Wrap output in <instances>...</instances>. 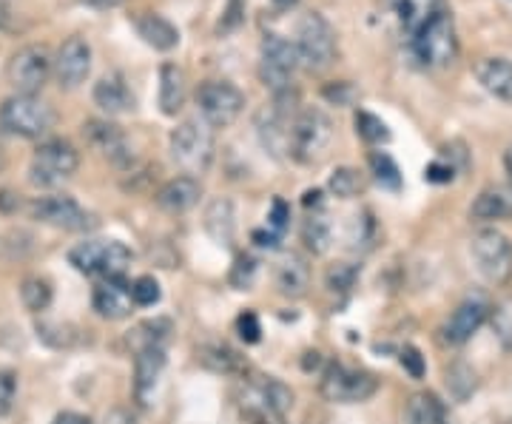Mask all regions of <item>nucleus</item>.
I'll return each mask as SVG.
<instances>
[{
  "mask_svg": "<svg viewBox=\"0 0 512 424\" xmlns=\"http://www.w3.org/2000/svg\"><path fill=\"white\" fill-rule=\"evenodd\" d=\"M333 120L328 117V111L322 109H302L296 114L291 126V154L299 166H316L328 157L330 146H333Z\"/></svg>",
  "mask_w": 512,
  "mask_h": 424,
  "instance_id": "nucleus-1",
  "label": "nucleus"
},
{
  "mask_svg": "<svg viewBox=\"0 0 512 424\" xmlns=\"http://www.w3.org/2000/svg\"><path fill=\"white\" fill-rule=\"evenodd\" d=\"M134 254L120 240H86L69 251V262L80 274L100 279H126Z\"/></svg>",
  "mask_w": 512,
  "mask_h": 424,
  "instance_id": "nucleus-2",
  "label": "nucleus"
},
{
  "mask_svg": "<svg viewBox=\"0 0 512 424\" xmlns=\"http://www.w3.org/2000/svg\"><path fill=\"white\" fill-rule=\"evenodd\" d=\"M55 126V109L37 94H12L0 106V129L18 134L26 140H37Z\"/></svg>",
  "mask_w": 512,
  "mask_h": 424,
  "instance_id": "nucleus-3",
  "label": "nucleus"
},
{
  "mask_svg": "<svg viewBox=\"0 0 512 424\" xmlns=\"http://www.w3.org/2000/svg\"><path fill=\"white\" fill-rule=\"evenodd\" d=\"M171 157L188 177L205 174L214 160V129L205 120H185L171 131Z\"/></svg>",
  "mask_w": 512,
  "mask_h": 424,
  "instance_id": "nucleus-4",
  "label": "nucleus"
},
{
  "mask_svg": "<svg viewBox=\"0 0 512 424\" xmlns=\"http://www.w3.org/2000/svg\"><path fill=\"white\" fill-rule=\"evenodd\" d=\"M410 49H413V57L427 69L450 66L458 55L456 23H453L450 9L436 15L424 29H419L416 35L410 37Z\"/></svg>",
  "mask_w": 512,
  "mask_h": 424,
  "instance_id": "nucleus-5",
  "label": "nucleus"
},
{
  "mask_svg": "<svg viewBox=\"0 0 512 424\" xmlns=\"http://www.w3.org/2000/svg\"><path fill=\"white\" fill-rule=\"evenodd\" d=\"M376 390H379V379L373 373L348 368L342 362H330L319 379L322 399H328L333 405H359V402L373 399Z\"/></svg>",
  "mask_w": 512,
  "mask_h": 424,
  "instance_id": "nucleus-6",
  "label": "nucleus"
},
{
  "mask_svg": "<svg viewBox=\"0 0 512 424\" xmlns=\"http://www.w3.org/2000/svg\"><path fill=\"white\" fill-rule=\"evenodd\" d=\"M296 49H299V60L308 72H325L328 66H333L339 49H336V32L325 15L308 12L299 20Z\"/></svg>",
  "mask_w": 512,
  "mask_h": 424,
  "instance_id": "nucleus-7",
  "label": "nucleus"
},
{
  "mask_svg": "<svg viewBox=\"0 0 512 424\" xmlns=\"http://www.w3.org/2000/svg\"><path fill=\"white\" fill-rule=\"evenodd\" d=\"M80 168V154L66 140H46L40 143L29 163V180L37 188H57L66 180H72L74 171Z\"/></svg>",
  "mask_w": 512,
  "mask_h": 424,
  "instance_id": "nucleus-8",
  "label": "nucleus"
},
{
  "mask_svg": "<svg viewBox=\"0 0 512 424\" xmlns=\"http://www.w3.org/2000/svg\"><path fill=\"white\" fill-rule=\"evenodd\" d=\"M302 66L296 43L282 35H265L259 46V80L271 94L285 92L293 86V74Z\"/></svg>",
  "mask_w": 512,
  "mask_h": 424,
  "instance_id": "nucleus-9",
  "label": "nucleus"
},
{
  "mask_svg": "<svg viewBox=\"0 0 512 424\" xmlns=\"http://www.w3.org/2000/svg\"><path fill=\"white\" fill-rule=\"evenodd\" d=\"M470 254L478 274L490 285H507L512 279V242L498 228H481L470 240Z\"/></svg>",
  "mask_w": 512,
  "mask_h": 424,
  "instance_id": "nucleus-10",
  "label": "nucleus"
},
{
  "mask_svg": "<svg viewBox=\"0 0 512 424\" xmlns=\"http://www.w3.org/2000/svg\"><path fill=\"white\" fill-rule=\"evenodd\" d=\"M197 106L211 129H228L245 109V94L231 80H205L197 89Z\"/></svg>",
  "mask_w": 512,
  "mask_h": 424,
  "instance_id": "nucleus-11",
  "label": "nucleus"
},
{
  "mask_svg": "<svg viewBox=\"0 0 512 424\" xmlns=\"http://www.w3.org/2000/svg\"><path fill=\"white\" fill-rule=\"evenodd\" d=\"M32 217L43 225H52L57 231H74V234H83V231H92L97 220L94 214H89L83 205L77 203L74 197L66 194H55V197H37L35 203L29 205Z\"/></svg>",
  "mask_w": 512,
  "mask_h": 424,
  "instance_id": "nucleus-12",
  "label": "nucleus"
},
{
  "mask_svg": "<svg viewBox=\"0 0 512 424\" xmlns=\"http://www.w3.org/2000/svg\"><path fill=\"white\" fill-rule=\"evenodd\" d=\"M52 72H55V57L49 55L46 46H37V43L15 52L6 69L9 83L18 89V94H37L46 86Z\"/></svg>",
  "mask_w": 512,
  "mask_h": 424,
  "instance_id": "nucleus-13",
  "label": "nucleus"
},
{
  "mask_svg": "<svg viewBox=\"0 0 512 424\" xmlns=\"http://www.w3.org/2000/svg\"><path fill=\"white\" fill-rule=\"evenodd\" d=\"M490 314H493V308H490L484 299H464L456 311L447 316V322L439 328L441 342H444L447 348H461V345H467V342L484 328V322L490 319Z\"/></svg>",
  "mask_w": 512,
  "mask_h": 424,
  "instance_id": "nucleus-14",
  "label": "nucleus"
},
{
  "mask_svg": "<svg viewBox=\"0 0 512 424\" xmlns=\"http://www.w3.org/2000/svg\"><path fill=\"white\" fill-rule=\"evenodd\" d=\"M92 72V46L80 35L69 37L55 57V77L63 89H77Z\"/></svg>",
  "mask_w": 512,
  "mask_h": 424,
  "instance_id": "nucleus-15",
  "label": "nucleus"
},
{
  "mask_svg": "<svg viewBox=\"0 0 512 424\" xmlns=\"http://www.w3.org/2000/svg\"><path fill=\"white\" fill-rule=\"evenodd\" d=\"M83 137L89 140L94 151H100L114 166L126 168L134 163V151L128 146V137L120 126H114L109 120H89L83 126Z\"/></svg>",
  "mask_w": 512,
  "mask_h": 424,
  "instance_id": "nucleus-16",
  "label": "nucleus"
},
{
  "mask_svg": "<svg viewBox=\"0 0 512 424\" xmlns=\"http://www.w3.org/2000/svg\"><path fill=\"white\" fill-rule=\"evenodd\" d=\"M165 362H168V356H165L163 345H151V348L134 353V399L143 407L151 405V399H154Z\"/></svg>",
  "mask_w": 512,
  "mask_h": 424,
  "instance_id": "nucleus-17",
  "label": "nucleus"
},
{
  "mask_svg": "<svg viewBox=\"0 0 512 424\" xmlns=\"http://www.w3.org/2000/svg\"><path fill=\"white\" fill-rule=\"evenodd\" d=\"M92 305L97 314L103 316V319H111V322L128 319L131 308H137L134 299H131V285H128L126 279H103L94 288Z\"/></svg>",
  "mask_w": 512,
  "mask_h": 424,
  "instance_id": "nucleus-18",
  "label": "nucleus"
},
{
  "mask_svg": "<svg viewBox=\"0 0 512 424\" xmlns=\"http://www.w3.org/2000/svg\"><path fill=\"white\" fill-rule=\"evenodd\" d=\"M276 291L288 299H299V296L308 294L311 288V265L305 262V257L299 254H285V257L276 262L274 271Z\"/></svg>",
  "mask_w": 512,
  "mask_h": 424,
  "instance_id": "nucleus-19",
  "label": "nucleus"
},
{
  "mask_svg": "<svg viewBox=\"0 0 512 424\" xmlns=\"http://www.w3.org/2000/svg\"><path fill=\"white\" fill-rule=\"evenodd\" d=\"M202 197V185L197 177H174V180H168V183L154 194V200L157 205L168 211V214H185V211H191L194 205L200 203Z\"/></svg>",
  "mask_w": 512,
  "mask_h": 424,
  "instance_id": "nucleus-20",
  "label": "nucleus"
},
{
  "mask_svg": "<svg viewBox=\"0 0 512 424\" xmlns=\"http://www.w3.org/2000/svg\"><path fill=\"white\" fill-rule=\"evenodd\" d=\"M94 103L106 114H126L134 109V94L128 89L123 74H106L94 83Z\"/></svg>",
  "mask_w": 512,
  "mask_h": 424,
  "instance_id": "nucleus-21",
  "label": "nucleus"
},
{
  "mask_svg": "<svg viewBox=\"0 0 512 424\" xmlns=\"http://www.w3.org/2000/svg\"><path fill=\"white\" fill-rule=\"evenodd\" d=\"M470 217L478 222L510 220L512 217V183L490 185L470 205Z\"/></svg>",
  "mask_w": 512,
  "mask_h": 424,
  "instance_id": "nucleus-22",
  "label": "nucleus"
},
{
  "mask_svg": "<svg viewBox=\"0 0 512 424\" xmlns=\"http://www.w3.org/2000/svg\"><path fill=\"white\" fill-rule=\"evenodd\" d=\"M188 97V77L177 63H163L160 66V111L165 117H177Z\"/></svg>",
  "mask_w": 512,
  "mask_h": 424,
  "instance_id": "nucleus-23",
  "label": "nucleus"
},
{
  "mask_svg": "<svg viewBox=\"0 0 512 424\" xmlns=\"http://www.w3.org/2000/svg\"><path fill=\"white\" fill-rule=\"evenodd\" d=\"M476 77L493 97L504 100V103H512V60H507V57H484V60H478Z\"/></svg>",
  "mask_w": 512,
  "mask_h": 424,
  "instance_id": "nucleus-24",
  "label": "nucleus"
},
{
  "mask_svg": "<svg viewBox=\"0 0 512 424\" xmlns=\"http://www.w3.org/2000/svg\"><path fill=\"white\" fill-rule=\"evenodd\" d=\"M441 12H447V0H396V18L407 37L416 35Z\"/></svg>",
  "mask_w": 512,
  "mask_h": 424,
  "instance_id": "nucleus-25",
  "label": "nucleus"
},
{
  "mask_svg": "<svg viewBox=\"0 0 512 424\" xmlns=\"http://www.w3.org/2000/svg\"><path fill=\"white\" fill-rule=\"evenodd\" d=\"M134 26H137V35L157 52H171V49L180 46V29L171 20H165L163 15H151V12L140 15L134 20Z\"/></svg>",
  "mask_w": 512,
  "mask_h": 424,
  "instance_id": "nucleus-26",
  "label": "nucleus"
},
{
  "mask_svg": "<svg viewBox=\"0 0 512 424\" xmlns=\"http://www.w3.org/2000/svg\"><path fill=\"white\" fill-rule=\"evenodd\" d=\"M197 356H200L202 368L211 370V373H220V376H242V373L248 370V362H245L234 348L220 345V342L202 345L200 351H197Z\"/></svg>",
  "mask_w": 512,
  "mask_h": 424,
  "instance_id": "nucleus-27",
  "label": "nucleus"
},
{
  "mask_svg": "<svg viewBox=\"0 0 512 424\" xmlns=\"http://www.w3.org/2000/svg\"><path fill=\"white\" fill-rule=\"evenodd\" d=\"M205 231L208 237L220 245H231L237 234V217H234V203L231 200H214L205 208Z\"/></svg>",
  "mask_w": 512,
  "mask_h": 424,
  "instance_id": "nucleus-28",
  "label": "nucleus"
},
{
  "mask_svg": "<svg viewBox=\"0 0 512 424\" xmlns=\"http://www.w3.org/2000/svg\"><path fill=\"white\" fill-rule=\"evenodd\" d=\"M402 424H450L447 422V410L439 402L436 393H413L410 402L404 407V422Z\"/></svg>",
  "mask_w": 512,
  "mask_h": 424,
  "instance_id": "nucleus-29",
  "label": "nucleus"
},
{
  "mask_svg": "<svg viewBox=\"0 0 512 424\" xmlns=\"http://www.w3.org/2000/svg\"><path fill=\"white\" fill-rule=\"evenodd\" d=\"M444 385L450 390L453 402H467L478 390L476 370L470 368L467 362H453L450 368L444 370Z\"/></svg>",
  "mask_w": 512,
  "mask_h": 424,
  "instance_id": "nucleus-30",
  "label": "nucleus"
},
{
  "mask_svg": "<svg viewBox=\"0 0 512 424\" xmlns=\"http://www.w3.org/2000/svg\"><path fill=\"white\" fill-rule=\"evenodd\" d=\"M256 393H259V405L262 407H268L271 413H276L279 419L288 413L293 407V390L285 385V382H279V379H262L259 385H256Z\"/></svg>",
  "mask_w": 512,
  "mask_h": 424,
  "instance_id": "nucleus-31",
  "label": "nucleus"
},
{
  "mask_svg": "<svg viewBox=\"0 0 512 424\" xmlns=\"http://www.w3.org/2000/svg\"><path fill=\"white\" fill-rule=\"evenodd\" d=\"M174 331V322L165 319V316H157V319H146L140 322L134 331L128 333V342L134 345V351H143V348H151V345H163L165 339Z\"/></svg>",
  "mask_w": 512,
  "mask_h": 424,
  "instance_id": "nucleus-32",
  "label": "nucleus"
},
{
  "mask_svg": "<svg viewBox=\"0 0 512 424\" xmlns=\"http://www.w3.org/2000/svg\"><path fill=\"white\" fill-rule=\"evenodd\" d=\"M330 240H333V228H330L328 217L322 211H313L311 217L302 225V242L311 254H325L330 248Z\"/></svg>",
  "mask_w": 512,
  "mask_h": 424,
  "instance_id": "nucleus-33",
  "label": "nucleus"
},
{
  "mask_svg": "<svg viewBox=\"0 0 512 424\" xmlns=\"http://www.w3.org/2000/svg\"><path fill=\"white\" fill-rule=\"evenodd\" d=\"M353 126H356V134L365 140L367 146H384V143H390V137H393L382 117H376V114H370V111H356Z\"/></svg>",
  "mask_w": 512,
  "mask_h": 424,
  "instance_id": "nucleus-34",
  "label": "nucleus"
},
{
  "mask_svg": "<svg viewBox=\"0 0 512 424\" xmlns=\"http://www.w3.org/2000/svg\"><path fill=\"white\" fill-rule=\"evenodd\" d=\"M20 299H23L26 311L43 314V311L52 305V285L43 277L23 279V285H20Z\"/></svg>",
  "mask_w": 512,
  "mask_h": 424,
  "instance_id": "nucleus-35",
  "label": "nucleus"
},
{
  "mask_svg": "<svg viewBox=\"0 0 512 424\" xmlns=\"http://www.w3.org/2000/svg\"><path fill=\"white\" fill-rule=\"evenodd\" d=\"M330 194L333 197H339V200H353V197H359L362 191H365V180H362V174L356 171V168H336L333 174H330Z\"/></svg>",
  "mask_w": 512,
  "mask_h": 424,
  "instance_id": "nucleus-36",
  "label": "nucleus"
},
{
  "mask_svg": "<svg viewBox=\"0 0 512 424\" xmlns=\"http://www.w3.org/2000/svg\"><path fill=\"white\" fill-rule=\"evenodd\" d=\"M367 163H370V171H373L376 183L382 185V188H387V191H399V188H402V171H399L396 160H393L390 154L373 151Z\"/></svg>",
  "mask_w": 512,
  "mask_h": 424,
  "instance_id": "nucleus-37",
  "label": "nucleus"
},
{
  "mask_svg": "<svg viewBox=\"0 0 512 424\" xmlns=\"http://www.w3.org/2000/svg\"><path fill=\"white\" fill-rule=\"evenodd\" d=\"M359 274H362V265H356V262H336V265H330L328 271H325V285L333 294H348L350 288L359 282Z\"/></svg>",
  "mask_w": 512,
  "mask_h": 424,
  "instance_id": "nucleus-38",
  "label": "nucleus"
},
{
  "mask_svg": "<svg viewBox=\"0 0 512 424\" xmlns=\"http://www.w3.org/2000/svg\"><path fill=\"white\" fill-rule=\"evenodd\" d=\"M256 274H259V262H256L251 254H239L231 265V274H228V282L231 288L237 291H251L256 282Z\"/></svg>",
  "mask_w": 512,
  "mask_h": 424,
  "instance_id": "nucleus-39",
  "label": "nucleus"
},
{
  "mask_svg": "<svg viewBox=\"0 0 512 424\" xmlns=\"http://www.w3.org/2000/svg\"><path fill=\"white\" fill-rule=\"evenodd\" d=\"M131 299H134L137 308H154L163 299L160 282L154 277H137L131 282Z\"/></svg>",
  "mask_w": 512,
  "mask_h": 424,
  "instance_id": "nucleus-40",
  "label": "nucleus"
},
{
  "mask_svg": "<svg viewBox=\"0 0 512 424\" xmlns=\"http://www.w3.org/2000/svg\"><path fill=\"white\" fill-rule=\"evenodd\" d=\"M325 94V100L333 103V106H353L356 100H359V92H356V86L348 83V80H339V83H330L322 89Z\"/></svg>",
  "mask_w": 512,
  "mask_h": 424,
  "instance_id": "nucleus-41",
  "label": "nucleus"
},
{
  "mask_svg": "<svg viewBox=\"0 0 512 424\" xmlns=\"http://www.w3.org/2000/svg\"><path fill=\"white\" fill-rule=\"evenodd\" d=\"M350 248H370V242H373V220H370V214H362V217H353V225H350Z\"/></svg>",
  "mask_w": 512,
  "mask_h": 424,
  "instance_id": "nucleus-42",
  "label": "nucleus"
},
{
  "mask_svg": "<svg viewBox=\"0 0 512 424\" xmlns=\"http://www.w3.org/2000/svg\"><path fill=\"white\" fill-rule=\"evenodd\" d=\"M237 333L245 345H256V342L262 339V325H259V316H256L254 311H242V314L237 316Z\"/></svg>",
  "mask_w": 512,
  "mask_h": 424,
  "instance_id": "nucleus-43",
  "label": "nucleus"
},
{
  "mask_svg": "<svg viewBox=\"0 0 512 424\" xmlns=\"http://www.w3.org/2000/svg\"><path fill=\"white\" fill-rule=\"evenodd\" d=\"M15 393H18V379L9 370H0V419L12 413L15 405Z\"/></svg>",
  "mask_w": 512,
  "mask_h": 424,
  "instance_id": "nucleus-44",
  "label": "nucleus"
},
{
  "mask_svg": "<svg viewBox=\"0 0 512 424\" xmlns=\"http://www.w3.org/2000/svg\"><path fill=\"white\" fill-rule=\"evenodd\" d=\"M399 362H402V368L410 373V379H424V373H427V362H424V356H421L419 348L404 345L402 351H399Z\"/></svg>",
  "mask_w": 512,
  "mask_h": 424,
  "instance_id": "nucleus-45",
  "label": "nucleus"
},
{
  "mask_svg": "<svg viewBox=\"0 0 512 424\" xmlns=\"http://www.w3.org/2000/svg\"><path fill=\"white\" fill-rule=\"evenodd\" d=\"M288 225H291V208H288V203H285L282 197H276L274 205H271V211H268V228H271L274 234H279V237H285Z\"/></svg>",
  "mask_w": 512,
  "mask_h": 424,
  "instance_id": "nucleus-46",
  "label": "nucleus"
},
{
  "mask_svg": "<svg viewBox=\"0 0 512 424\" xmlns=\"http://www.w3.org/2000/svg\"><path fill=\"white\" fill-rule=\"evenodd\" d=\"M456 166L453 163H444V160H433L430 166L424 168V180L433 185H447L456 180Z\"/></svg>",
  "mask_w": 512,
  "mask_h": 424,
  "instance_id": "nucleus-47",
  "label": "nucleus"
},
{
  "mask_svg": "<svg viewBox=\"0 0 512 424\" xmlns=\"http://www.w3.org/2000/svg\"><path fill=\"white\" fill-rule=\"evenodd\" d=\"M242 15H245V3L242 0H231L225 15H222L220 26H217V35H225V32H234L239 23H242Z\"/></svg>",
  "mask_w": 512,
  "mask_h": 424,
  "instance_id": "nucleus-48",
  "label": "nucleus"
},
{
  "mask_svg": "<svg viewBox=\"0 0 512 424\" xmlns=\"http://www.w3.org/2000/svg\"><path fill=\"white\" fill-rule=\"evenodd\" d=\"M251 240H254L256 248H262V251H276V248H279V242H282V237L268 228V231H254V234H251Z\"/></svg>",
  "mask_w": 512,
  "mask_h": 424,
  "instance_id": "nucleus-49",
  "label": "nucleus"
},
{
  "mask_svg": "<svg viewBox=\"0 0 512 424\" xmlns=\"http://www.w3.org/2000/svg\"><path fill=\"white\" fill-rule=\"evenodd\" d=\"M52 424H92V419H89V416H83V413L66 410V413H57L55 422Z\"/></svg>",
  "mask_w": 512,
  "mask_h": 424,
  "instance_id": "nucleus-50",
  "label": "nucleus"
},
{
  "mask_svg": "<svg viewBox=\"0 0 512 424\" xmlns=\"http://www.w3.org/2000/svg\"><path fill=\"white\" fill-rule=\"evenodd\" d=\"M302 203H305V208H308V211H322V205H325V197H322V191H319V188H311V191H305V200H302Z\"/></svg>",
  "mask_w": 512,
  "mask_h": 424,
  "instance_id": "nucleus-51",
  "label": "nucleus"
},
{
  "mask_svg": "<svg viewBox=\"0 0 512 424\" xmlns=\"http://www.w3.org/2000/svg\"><path fill=\"white\" fill-rule=\"evenodd\" d=\"M319 365H322V359H319V353L316 351H308L305 353V362H302V368L308 370V373H311V370H316L319 368Z\"/></svg>",
  "mask_w": 512,
  "mask_h": 424,
  "instance_id": "nucleus-52",
  "label": "nucleus"
},
{
  "mask_svg": "<svg viewBox=\"0 0 512 424\" xmlns=\"http://www.w3.org/2000/svg\"><path fill=\"white\" fill-rule=\"evenodd\" d=\"M274 3V9H279V12H288V9H293L299 0H271Z\"/></svg>",
  "mask_w": 512,
  "mask_h": 424,
  "instance_id": "nucleus-53",
  "label": "nucleus"
},
{
  "mask_svg": "<svg viewBox=\"0 0 512 424\" xmlns=\"http://www.w3.org/2000/svg\"><path fill=\"white\" fill-rule=\"evenodd\" d=\"M504 168H507V174H510V183H512V146L504 151Z\"/></svg>",
  "mask_w": 512,
  "mask_h": 424,
  "instance_id": "nucleus-54",
  "label": "nucleus"
},
{
  "mask_svg": "<svg viewBox=\"0 0 512 424\" xmlns=\"http://www.w3.org/2000/svg\"><path fill=\"white\" fill-rule=\"evenodd\" d=\"M86 3H94V6H114V3H120V0H86Z\"/></svg>",
  "mask_w": 512,
  "mask_h": 424,
  "instance_id": "nucleus-55",
  "label": "nucleus"
},
{
  "mask_svg": "<svg viewBox=\"0 0 512 424\" xmlns=\"http://www.w3.org/2000/svg\"><path fill=\"white\" fill-rule=\"evenodd\" d=\"M6 20H9V9L0 3V26H6Z\"/></svg>",
  "mask_w": 512,
  "mask_h": 424,
  "instance_id": "nucleus-56",
  "label": "nucleus"
}]
</instances>
